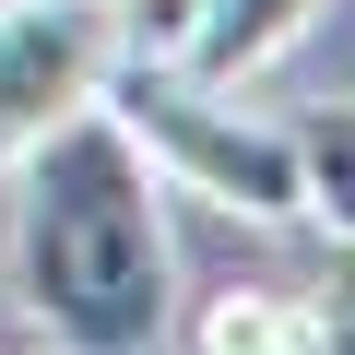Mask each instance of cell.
Wrapping results in <instances>:
<instances>
[{
  "instance_id": "52a82bcc",
  "label": "cell",
  "mask_w": 355,
  "mask_h": 355,
  "mask_svg": "<svg viewBox=\"0 0 355 355\" xmlns=\"http://www.w3.org/2000/svg\"><path fill=\"white\" fill-rule=\"evenodd\" d=\"M296 320H308V355H355V237H343L331 272L296 296Z\"/></svg>"
},
{
  "instance_id": "6da1fadb",
  "label": "cell",
  "mask_w": 355,
  "mask_h": 355,
  "mask_svg": "<svg viewBox=\"0 0 355 355\" xmlns=\"http://www.w3.org/2000/svg\"><path fill=\"white\" fill-rule=\"evenodd\" d=\"M12 284L71 355H154L166 343V190L154 154L119 130V107H71L48 142L12 154Z\"/></svg>"
},
{
  "instance_id": "277c9868",
  "label": "cell",
  "mask_w": 355,
  "mask_h": 355,
  "mask_svg": "<svg viewBox=\"0 0 355 355\" xmlns=\"http://www.w3.org/2000/svg\"><path fill=\"white\" fill-rule=\"evenodd\" d=\"M331 12V0H202L190 12V48H178V71H190L202 95H249L308 24Z\"/></svg>"
},
{
  "instance_id": "7a4b0ae2",
  "label": "cell",
  "mask_w": 355,
  "mask_h": 355,
  "mask_svg": "<svg viewBox=\"0 0 355 355\" xmlns=\"http://www.w3.org/2000/svg\"><path fill=\"white\" fill-rule=\"evenodd\" d=\"M119 130H130L154 166H178L202 202L249 214V225H296V214H308V190H296V130H261V119L214 107L190 71H166V60H130Z\"/></svg>"
},
{
  "instance_id": "8992f818",
  "label": "cell",
  "mask_w": 355,
  "mask_h": 355,
  "mask_svg": "<svg viewBox=\"0 0 355 355\" xmlns=\"http://www.w3.org/2000/svg\"><path fill=\"white\" fill-rule=\"evenodd\" d=\"M296 190H308V214L331 237H355V107H331V119L296 130Z\"/></svg>"
},
{
  "instance_id": "3957f363",
  "label": "cell",
  "mask_w": 355,
  "mask_h": 355,
  "mask_svg": "<svg viewBox=\"0 0 355 355\" xmlns=\"http://www.w3.org/2000/svg\"><path fill=\"white\" fill-rule=\"evenodd\" d=\"M107 71H119V0H0V178L71 107H95Z\"/></svg>"
},
{
  "instance_id": "5b68a950",
  "label": "cell",
  "mask_w": 355,
  "mask_h": 355,
  "mask_svg": "<svg viewBox=\"0 0 355 355\" xmlns=\"http://www.w3.org/2000/svg\"><path fill=\"white\" fill-rule=\"evenodd\" d=\"M190 343H202V355H308V320H296L284 284H225Z\"/></svg>"
}]
</instances>
